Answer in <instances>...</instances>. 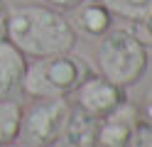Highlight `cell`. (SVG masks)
I'll list each match as a JSON object with an SVG mask.
<instances>
[{
  "label": "cell",
  "mask_w": 152,
  "mask_h": 147,
  "mask_svg": "<svg viewBox=\"0 0 152 147\" xmlns=\"http://www.w3.org/2000/svg\"><path fill=\"white\" fill-rule=\"evenodd\" d=\"M5 39H10L27 59H42L71 52L76 44V29L56 7L15 5L7 7Z\"/></svg>",
  "instance_id": "1"
},
{
  "label": "cell",
  "mask_w": 152,
  "mask_h": 147,
  "mask_svg": "<svg viewBox=\"0 0 152 147\" xmlns=\"http://www.w3.org/2000/svg\"><path fill=\"white\" fill-rule=\"evenodd\" d=\"M88 74V64L71 52L42 56L27 64L22 93L30 98H66Z\"/></svg>",
  "instance_id": "2"
},
{
  "label": "cell",
  "mask_w": 152,
  "mask_h": 147,
  "mask_svg": "<svg viewBox=\"0 0 152 147\" xmlns=\"http://www.w3.org/2000/svg\"><path fill=\"white\" fill-rule=\"evenodd\" d=\"M101 74L115 81L118 86H132L140 81V76L147 69V47L132 34V29L110 27L101 37L96 49Z\"/></svg>",
  "instance_id": "3"
},
{
  "label": "cell",
  "mask_w": 152,
  "mask_h": 147,
  "mask_svg": "<svg viewBox=\"0 0 152 147\" xmlns=\"http://www.w3.org/2000/svg\"><path fill=\"white\" fill-rule=\"evenodd\" d=\"M71 105L66 98H32L22 108L17 142L27 147H52L61 135Z\"/></svg>",
  "instance_id": "4"
},
{
  "label": "cell",
  "mask_w": 152,
  "mask_h": 147,
  "mask_svg": "<svg viewBox=\"0 0 152 147\" xmlns=\"http://www.w3.org/2000/svg\"><path fill=\"white\" fill-rule=\"evenodd\" d=\"M71 98H74V108L101 120L108 113H113L118 105L125 103L128 93H125V86H118L115 81L106 78L103 74H88L74 88Z\"/></svg>",
  "instance_id": "5"
},
{
  "label": "cell",
  "mask_w": 152,
  "mask_h": 147,
  "mask_svg": "<svg viewBox=\"0 0 152 147\" xmlns=\"http://www.w3.org/2000/svg\"><path fill=\"white\" fill-rule=\"evenodd\" d=\"M140 125L137 105L130 101L98 120V147H130V140Z\"/></svg>",
  "instance_id": "6"
},
{
  "label": "cell",
  "mask_w": 152,
  "mask_h": 147,
  "mask_svg": "<svg viewBox=\"0 0 152 147\" xmlns=\"http://www.w3.org/2000/svg\"><path fill=\"white\" fill-rule=\"evenodd\" d=\"M27 56L10 39H0V101H12L22 93Z\"/></svg>",
  "instance_id": "7"
},
{
  "label": "cell",
  "mask_w": 152,
  "mask_h": 147,
  "mask_svg": "<svg viewBox=\"0 0 152 147\" xmlns=\"http://www.w3.org/2000/svg\"><path fill=\"white\" fill-rule=\"evenodd\" d=\"M71 27L88 39H101L113 27V12L98 0H83L74 7Z\"/></svg>",
  "instance_id": "8"
},
{
  "label": "cell",
  "mask_w": 152,
  "mask_h": 147,
  "mask_svg": "<svg viewBox=\"0 0 152 147\" xmlns=\"http://www.w3.org/2000/svg\"><path fill=\"white\" fill-rule=\"evenodd\" d=\"M56 142L59 147H98V120L71 108Z\"/></svg>",
  "instance_id": "9"
},
{
  "label": "cell",
  "mask_w": 152,
  "mask_h": 147,
  "mask_svg": "<svg viewBox=\"0 0 152 147\" xmlns=\"http://www.w3.org/2000/svg\"><path fill=\"white\" fill-rule=\"evenodd\" d=\"M20 118H22V105L15 98L12 101H0V145L17 140Z\"/></svg>",
  "instance_id": "10"
},
{
  "label": "cell",
  "mask_w": 152,
  "mask_h": 147,
  "mask_svg": "<svg viewBox=\"0 0 152 147\" xmlns=\"http://www.w3.org/2000/svg\"><path fill=\"white\" fill-rule=\"evenodd\" d=\"M98 3H103L113 15L130 20V22L145 20L152 12V0H98Z\"/></svg>",
  "instance_id": "11"
},
{
  "label": "cell",
  "mask_w": 152,
  "mask_h": 147,
  "mask_svg": "<svg viewBox=\"0 0 152 147\" xmlns=\"http://www.w3.org/2000/svg\"><path fill=\"white\" fill-rule=\"evenodd\" d=\"M132 34H135L145 47H152V12H150L145 20L132 22Z\"/></svg>",
  "instance_id": "12"
},
{
  "label": "cell",
  "mask_w": 152,
  "mask_h": 147,
  "mask_svg": "<svg viewBox=\"0 0 152 147\" xmlns=\"http://www.w3.org/2000/svg\"><path fill=\"white\" fill-rule=\"evenodd\" d=\"M137 115H140V123L142 125H150L152 127V83L147 86L145 96H142V101L137 105Z\"/></svg>",
  "instance_id": "13"
},
{
  "label": "cell",
  "mask_w": 152,
  "mask_h": 147,
  "mask_svg": "<svg viewBox=\"0 0 152 147\" xmlns=\"http://www.w3.org/2000/svg\"><path fill=\"white\" fill-rule=\"evenodd\" d=\"M130 147H152V127L140 123V125L135 127L132 140H130Z\"/></svg>",
  "instance_id": "14"
},
{
  "label": "cell",
  "mask_w": 152,
  "mask_h": 147,
  "mask_svg": "<svg viewBox=\"0 0 152 147\" xmlns=\"http://www.w3.org/2000/svg\"><path fill=\"white\" fill-rule=\"evenodd\" d=\"M52 7H56V10H74L79 3H83V0H47Z\"/></svg>",
  "instance_id": "15"
},
{
  "label": "cell",
  "mask_w": 152,
  "mask_h": 147,
  "mask_svg": "<svg viewBox=\"0 0 152 147\" xmlns=\"http://www.w3.org/2000/svg\"><path fill=\"white\" fill-rule=\"evenodd\" d=\"M5 29H7V5L0 0V39H5Z\"/></svg>",
  "instance_id": "16"
},
{
  "label": "cell",
  "mask_w": 152,
  "mask_h": 147,
  "mask_svg": "<svg viewBox=\"0 0 152 147\" xmlns=\"http://www.w3.org/2000/svg\"><path fill=\"white\" fill-rule=\"evenodd\" d=\"M0 147H27V145H22V142H17V140H12V142H5V145H0Z\"/></svg>",
  "instance_id": "17"
}]
</instances>
